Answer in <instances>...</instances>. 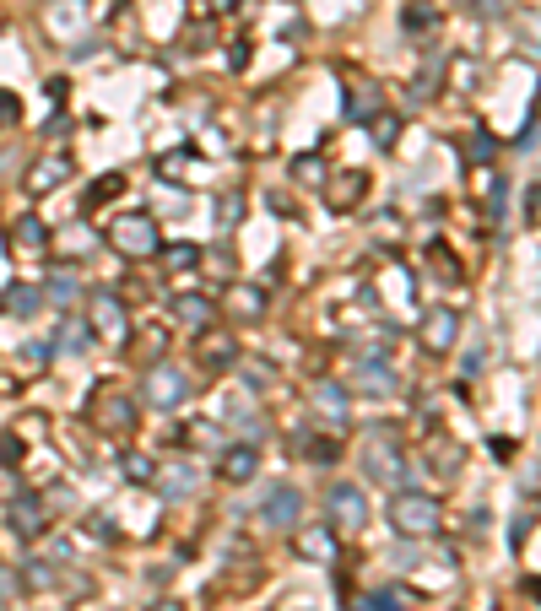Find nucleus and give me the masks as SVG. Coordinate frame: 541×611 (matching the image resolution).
<instances>
[{
  "mask_svg": "<svg viewBox=\"0 0 541 611\" xmlns=\"http://www.w3.org/2000/svg\"><path fill=\"white\" fill-rule=\"evenodd\" d=\"M87 417L98 433H136V401H130V390H120V384H98V395L87 401Z\"/></svg>",
  "mask_w": 541,
  "mask_h": 611,
  "instance_id": "nucleus-1",
  "label": "nucleus"
},
{
  "mask_svg": "<svg viewBox=\"0 0 541 611\" xmlns=\"http://www.w3.org/2000/svg\"><path fill=\"white\" fill-rule=\"evenodd\" d=\"M439 498H428V493H395L390 498V525L401 530V536H412V541H422V536H433L439 530Z\"/></svg>",
  "mask_w": 541,
  "mask_h": 611,
  "instance_id": "nucleus-2",
  "label": "nucleus"
},
{
  "mask_svg": "<svg viewBox=\"0 0 541 611\" xmlns=\"http://www.w3.org/2000/svg\"><path fill=\"white\" fill-rule=\"evenodd\" d=\"M363 476H374V482H401L406 476V455H401V444L390 438V428H368L363 438Z\"/></svg>",
  "mask_w": 541,
  "mask_h": 611,
  "instance_id": "nucleus-3",
  "label": "nucleus"
},
{
  "mask_svg": "<svg viewBox=\"0 0 541 611\" xmlns=\"http://www.w3.org/2000/svg\"><path fill=\"white\" fill-rule=\"evenodd\" d=\"M109 244L120 249L125 260H147V255H157V222L147 217V211H130V217H114Z\"/></svg>",
  "mask_w": 541,
  "mask_h": 611,
  "instance_id": "nucleus-4",
  "label": "nucleus"
},
{
  "mask_svg": "<svg viewBox=\"0 0 541 611\" xmlns=\"http://www.w3.org/2000/svg\"><path fill=\"white\" fill-rule=\"evenodd\" d=\"M325 520H331V530H363L368 525V493L358 482H336L331 493H325Z\"/></svg>",
  "mask_w": 541,
  "mask_h": 611,
  "instance_id": "nucleus-5",
  "label": "nucleus"
},
{
  "mask_svg": "<svg viewBox=\"0 0 541 611\" xmlns=\"http://www.w3.org/2000/svg\"><path fill=\"white\" fill-rule=\"evenodd\" d=\"M44 33L55 38V44H82L87 38V0H49Z\"/></svg>",
  "mask_w": 541,
  "mask_h": 611,
  "instance_id": "nucleus-6",
  "label": "nucleus"
},
{
  "mask_svg": "<svg viewBox=\"0 0 541 611\" xmlns=\"http://www.w3.org/2000/svg\"><path fill=\"white\" fill-rule=\"evenodd\" d=\"M184 401H190V379H184L174 363H157L152 374H147V406L174 411V406H184Z\"/></svg>",
  "mask_w": 541,
  "mask_h": 611,
  "instance_id": "nucleus-7",
  "label": "nucleus"
},
{
  "mask_svg": "<svg viewBox=\"0 0 541 611\" xmlns=\"http://www.w3.org/2000/svg\"><path fill=\"white\" fill-rule=\"evenodd\" d=\"M260 520H266L271 530H287V525H298L303 520V498H298V487H287V482H276L260 493Z\"/></svg>",
  "mask_w": 541,
  "mask_h": 611,
  "instance_id": "nucleus-8",
  "label": "nucleus"
},
{
  "mask_svg": "<svg viewBox=\"0 0 541 611\" xmlns=\"http://www.w3.org/2000/svg\"><path fill=\"white\" fill-rule=\"evenodd\" d=\"M87 325L98 330V336H130V314H125L120 292H98V298L87 303Z\"/></svg>",
  "mask_w": 541,
  "mask_h": 611,
  "instance_id": "nucleus-9",
  "label": "nucleus"
},
{
  "mask_svg": "<svg viewBox=\"0 0 541 611\" xmlns=\"http://www.w3.org/2000/svg\"><path fill=\"white\" fill-rule=\"evenodd\" d=\"M455 341H460V320H455V309H444V303H439V309L422 314V347H428V352H450Z\"/></svg>",
  "mask_w": 541,
  "mask_h": 611,
  "instance_id": "nucleus-10",
  "label": "nucleus"
},
{
  "mask_svg": "<svg viewBox=\"0 0 541 611\" xmlns=\"http://www.w3.org/2000/svg\"><path fill=\"white\" fill-rule=\"evenodd\" d=\"M217 476L222 482H255L260 476V449L255 444H233V449H222V460H217Z\"/></svg>",
  "mask_w": 541,
  "mask_h": 611,
  "instance_id": "nucleus-11",
  "label": "nucleus"
},
{
  "mask_svg": "<svg viewBox=\"0 0 541 611\" xmlns=\"http://www.w3.org/2000/svg\"><path fill=\"white\" fill-rule=\"evenodd\" d=\"M368 195V174L363 168H347V174H336L331 184H325V206L331 211H352Z\"/></svg>",
  "mask_w": 541,
  "mask_h": 611,
  "instance_id": "nucleus-12",
  "label": "nucleus"
},
{
  "mask_svg": "<svg viewBox=\"0 0 541 611\" xmlns=\"http://www.w3.org/2000/svg\"><path fill=\"white\" fill-rule=\"evenodd\" d=\"M341 103H347V119H352V125H374L379 109H385V92H379L374 82H352Z\"/></svg>",
  "mask_w": 541,
  "mask_h": 611,
  "instance_id": "nucleus-13",
  "label": "nucleus"
},
{
  "mask_svg": "<svg viewBox=\"0 0 541 611\" xmlns=\"http://www.w3.org/2000/svg\"><path fill=\"white\" fill-rule=\"evenodd\" d=\"M11 530H17L22 541H33V536H44L49 530V514H44V498H33V493H22L17 503H11Z\"/></svg>",
  "mask_w": 541,
  "mask_h": 611,
  "instance_id": "nucleus-14",
  "label": "nucleus"
},
{
  "mask_svg": "<svg viewBox=\"0 0 541 611\" xmlns=\"http://www.w3.org/2000/svg\"><path fill=\"white\" fill-rule=\"evenodd\" d=\"M298 557L303 563H336V530L331 525H303L298 530Z\"/></svg>",
  "mask_w": 541,
  "mask_h": 611,
  "instance_id": "nucleus-15",
  "label": "nucleus"
},
{
  "mask_svg": "<svg viewBox=\"0 0 541 611\" xmlns=\"http://www.w3.org/2000/svg\"><path fill=\"white\" fill-rule=\"evenodd\" d=\"M65 179H71V157H38V163H33V174H28V190L33 195H49V190H60V184Z\"/></svg>",
  "mask_w": 541,
  "mask_h": 611,
  "instance_id": "nucleus-16",
  "label": "nucleus"
},
{
  "mask_svg": "<svg viewBox=\"0 0 541 611\" xmlns=\"http://www.w3.org/2000/svg\"><path fill=\"white\" fill-rule=\"evenodd\" d=\"M309 401H314V411H320V417L331 422V428H347L352 401H347V390H341V384H320V390H314Z\"/></svg>",
  "mask_w": 541,
  "mask_h": 611,
  "instance_id": "nucleus-17",
  "label": "nucleus"
},
{
  "mask_svg": "<svg viewBox=\"0 0 541 611\" xmlns=\"http://www.w3.org/2000/svg\"><path fill=\"white\" fill-rule=\"evenodd\" d=\"M174 320L184 330H206L211 320H217V303L201 298V292H184V298H174Z\"/></svg>",
  "mask_w": 541,
  "mask_h": 611,
  "instance_id": "nucleus-18",
  "label": "nucleus"
},
{
  "mask_svg": "<svg viewBox=\"0 0 541 611\" xmlns=\"http://www.w3.org/2000/svg\"><path fill=\"white\" fill-rule=\"evenodd\" d=\"M228 314H233V320H239V325H255L260 320V314H266V292H260V287H233L228 292Z\"/></svg>",
  "mask_w": 541,
  "mask_h": 611,
  "instance_id": "nucleus-19",
  "label": "nucleus"
},
{
  "mask_svg": "<svg viewBox=\"0 0 541 611\" xmlns=\"http://www.w3.org/2000/svg\"><path fill=\"white\" fill-rule=\"evenodd\" d=\"M163 347H168V330L163 325H147V330H136V347H125L136 363H147V368H157L163 363Z\"/></svg>",
  "mask_w": 541,
  "mask_h": 611,
  "instance_id": "nucleus-20",
  "label": "nucleus"
},
{
  "mask_svg": "<svg viewBox=\"0 0 541 611\" xmlns=\"http://www.w3.org/2000/svg\"><path fill=\"white\" fill-rule=\"evenodd\" d=\"M6 314H17V320H28V314H38V303H44V287H33V282H11L6 287Z\"/></svg>",
  "mask_w": 541,
  "mask_h": 611,
  "instance_id": "nucleus-21",
  "label": "nucleus"
},
{
  "mask_svg": "<svg viewBox=\"0 0 541 611\" xmlns=\"http://www.w3.org/2000/svg\"><path fill=\"white\" fill-rule=\"evenodd\" d=\"M92 341H98V330H92L87 320H76V314H71V320L60 325V341H55V347H60V352H71V357H82V352L92 347Z\"/></svg>",
  "mask_w": 541,
  "mask_h": 611,
  "instance_id": "nucleus-22",
  "label": "nucleus"
},
{
  "mask_svg": "<svg viewBox=\"0 0 541 611\" xmlns=\"http://www.w3.org/2000/svg\"><path fill=\"white\" fill-rule=\"evenodd\" d=\"M201 363L211 368V374H228V368L239 363V341H233V336H217V341H206V347H201Z\"/></svg>",
  "mask_w": 541,
  "mask_h": 611,
  "instance_id": "nucleus-23",
  "label": "nucleus"
},
{
  "mask_svg": "<svg viewBox=\"0 0 541 611\" xmlns=\"http://www.w3.org/2000/svg\"><path fill=\"white\" fill-rule=\"evenodd\" d=\"M211 222H217L222 233H233V228L244 222V195H239V190H222L217 206H211Z\"/></svg>",
  "mask_w": 541,
  "mask_h": 611,
  "instance_id": "nucleus-24",
  "label": "nucleus"
},
{
  "mask_svg": "<svg viewBox=\"0 0 541 611\" xmlns=\"http://www.w3.org/2000/svg\"><path fill=\"white\" fill-rule=\"evenodd\" d=\"M195 493V466H184V460H179V466H168L163 471V498H190Z\"/></svg>",
  "mask_w": 541,
  "mask_h": 611,
  "instance_id": "nucleus-25",
  "label": "nucleus"
},
{
  "mask_svg": "<svg viewBox=\"0 0 541 611\" xmlns=\"http://www.w3.org/2000/svg\"><path fill=\"white\" fill-rule=\"evenodd\" d=\"M514 33H520V44L531 49V55H541V11H520V17H514Z\"/></svg>",
  "mask_w": 541,
  "mask_h": 611,
  "instance_id": "nucleus-26",
  "label": "nucleus"
},
{
  "mask_svg": "<svg viewBox=\"0 0 541 611\" xmlns=\"http://www.w3.org/2000/svg\"><path fill=\"white\" fill-rule=\"evenodd\" d=\"M11 238H17L22 249H44V244H49V228H44L38 217H22L17 228H11Z\"/></svg>",
  "mask_w": 541,
  "mask_h": 611,
  "instance_id": "nucleus-27",
  "label": "nucleus"
},
{
  "mask_svg": "<svg viewBox=\"0 0 541 611\" xmlns=\"http://www.w3.org/2000/svg\"><path fill=\"white\" fill-rule=\"evenodd\" d=\"M120 190H125V179H120V174H103V179L87 190V211H92V206H103V201H114Z\"/></svg>",
  "mask_w": 541,
  "mask_h": 611,
  "instance_id": "nucleus-28",
  "label": "nucleus"
},
{
  "mask_svg": "<svg viewBox=\"0 0 541 611\" xmlns=\"http://www.w3.org/2000/svg\"><path fill=\"white\" fill-rule=\"evenodd\" d=\"M120 471H125L130 487H147V482H152V460H147V455H125Z\"/></svg>",
  "mask_w": 541,
  "mask_h": 611,
  "instance_id": "nucleus-29",
  "label": "nucleus"
},
{
  "mask_svg": "<svg viewBox=\"0 0 541 611\" xmlns=\"http://www.w3.org/2000/svg\"><path fill=\"white\" fill-rule=\"evenodd\" d=\"M406 28H412V33L439 28V11H433V6H422V0H417V6H406Z\"/></svg>",
  "mask_w": 541,
  "mask_h": 611,
  "instance_id": "nucleus-30",
  "label": "nucleus"
},
{
  "mask_svg": "<svg viewBox=\"0 0 541 611\" xmlns=\"http://www.w3.org/2000/svg\"><path fill=\"white\" fill-rule=\"evenodd\" d=\"M363 384H368V395H390L395 390V374H385L379 363H363Z\"/></svg>",
  "mask_w": 541,
  "mask_h": 611,
  "instance_id": "nucleus-31",
  "label": "nucleus"
},
{
  "mask_svg": "<svg viewBox=\"0 0 541 611\" xmlns=\"http://www.w3.org/2000/svg\"><path fill=\"white\" fill-rule=\"evenodd\" d=\"M466 152H471V163H493V152H498V141L487 136V130H471V141H466Z\"/></svg>",
  "mask_w": 541,
  "mask_h": 611,
  "instance_id": "nucleus-32",
  "label": "nucleus"
},
{
  "mask_svg": "<svg viewBox=\"0 0 541 611\" xmlns=\"http://www.w3.org/2000/svg\"><path fill=\"white\" fill-rule=\"evenodd\" d=\"M190 265H201V249L195 244H168V271H190Z\"/></svg>",
  "mask_w": 541,
  "mask_h": 611,
  "instance_id": "nucleus-33",
  "label": "nucleus"
},
{
  "mask_svg": "<svg viewBox=\"0 0 541 611\" xmlns=\"http://www.w3.org/2000/svg\"><path fill=\"white\" fill-rule=\"evenodd\" d=\"M395 136H401V119L379 114V119H374V141H379V146H395Z\"/></svg>",
  "mask_w": 541,
  "mask_h": 611,
  "instance_id": "nucleus-34",
  "label": "nucleus"
},
{
  "mask_svg": "<svg viewBox=\"0 0 541 611\" xmlns=\"http://www.w3.org/2000/svg\"><path fill=\"white\" fill-rule=\"evenodd\" d=\"M293 179L320 184V179H325V174H320V157H314V152H309V157H293Z\"/></svg>",
  "mask_w": 541,
  "mask_h": 611,
  "instance_id": "nucleus-35",
  "label": "nucleus"
},
{
  "mask_svg": "<svg viewBox=\"0 0 541 611\" xmlns=\"http://www.w3.org/2000/svg\"><path fill=\"white\" fill-rule=\"evenodd\" d=\"M17 119H22V98L0 87V125H17Z\"/></svg>",
  "mask_w": 541,
  "mask_h": 611,
  "instance_id": "nucleus-36",
  "label": "nucleus"
},
{
  "mask_svg": "<svg viewBox=\"0 0 541 611\" xmlns=\"http://www.w3.org/2000/svg\"><path fill=\"white\" fill-rule=\"evenodd\" d=\"M190 163H195L190 152H179V157H163V163H157V174H163V179H184V168H190Z\"/></svg>",
  "mask_w": 541,
  "mask_h": 611,
  "instance_id": "nucleus-37",
  "label": "nucleus"
},
{
  "mask_svg": "<svg viewBox=\"0 0 541 611\" xmlns=\"http://www.w3.org/2000/svg\"><path fill=\"white\" fill-rule=\"evenodd\" d=\"M466 11H471V17H504L509 0H466Z\"/></svg>",
  "mask_w": 541,
  "mask_h": 611,
  "instance_id": "nucleus-38",
  "label": "nucleus"
},
{
  "mask_svg": "<svg viewBox=\"0 0 541 611\" xmlns=\"http://www.w3.org/2000/svg\"><path fill=\"white\" fill-rule=\"evenodd\" d=\"M525 222H531V228H541V184H531V190H525Z\"/></svg>",
  "mask_w": 541,
  "mask_h": 611,
  "instance_id": "nucleus-39",
  "label": "nucleus"
},
{
  "mask_svg": "<svg viewBox=\"0 0 541 611\" xmlns=\"http://www.w3.org/2000/svg\"><path fill=\"white\" fill-rule=\"evenodd\" d=\"M352 611H401V606H395V595H363Z\"/></svg>",
  "mask_w": 541,
  "mask_h": 611,
  "instance_id": "nucleus-40",
  "label": "nucleus"
},
{
  "mask_svg": "<svg viewBox=\"0 0 541 611\" xmlns=\"http://www.w3.org/2000/svg\"><path fill=\"white\" fill-rule=\"evenodd\" d=\"M0 460H6V466H17V460H22V438H17V433L0 438Z\"/></svg>",
  "mask_w": 541,
  "mask_h": 611,
  "instance_id": "nucleus-41",
  "label": "nucleus"
},
{
  "mask_svg": "<svg viewBox=\"0 0 541 611\" xmlns=\"http://www.w3.org/2000/svg\"><path fill=\"white\" fill-rule=\"evenodd\" d=\"M55 357V341H28V363H49Z\"/></svg>",
  "mask_w": 541,
  "mask_h": 611,
  "instance_id": "nucleus-42",
  "label": "nucleus"
},
{
  "mask_svg": "<svg viewBox=\"0 0 541 611\" xmlns=\"http://www.w3.org/2000/svg\"><path fill=\"white\" fill-rule=\"evenodd\" d=\"M49 292H55L60 303H71V298H76V282H71V276H55V282H49Z\"/></svg>",
  "mask_w": 541,
  "mask_h": 611,
  "instance_id": "nucleus-43",
  "label": "nucleus"
},
{
  "mask_svg": "<svg viewBox=\"0 0 541 611\" xmlns=\"http://www.w3.org/2000/svg\"><path fill=\"white\" fill-rule=\"evenodd\" d=\"M520 146H525V152H541V136H525Z\"/></svg>",
  "mask_w": 541,
  "mask_h": 611,
  "instance_id": "nucleus-44",
  "label": "nucleus"
},
{
  "mask_svg": "<svg viewBox=\"0 0 541 611\" xmlns=\"http://www.w3.org/2000/svg\"><path fill=\"white\" fill-rule=\"evenodd\" d=\"M152 611H179V606H174V601H157V606H152Z\"/></svg>",
  "mask_w": 541,
  "mask_h": 611,
  "instance_id": "nucleus-45",
  "label": "nucleus"
},
{
  "mask_svg": "<svg viewBox=\"0 0 541 611\" xmlns=\"http://www.w3.org/2000/svg\"><path fill=\"white\" fill-rule=\"evenodd\" d=\"M531 119H541V92H536V109H531Z\"/></svg>",
  "mask_w": 541,
  "mask_h": 611,
  "instance_id": "nucleus-46",
  "label": "nucleus"
}]
</instances>
